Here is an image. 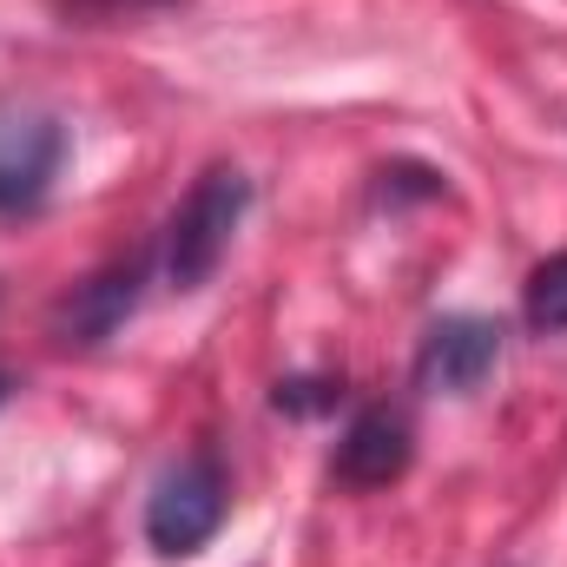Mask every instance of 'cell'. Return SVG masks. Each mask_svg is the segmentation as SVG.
<instances>
[{
	"mask_svg": "<svg viewBox=\"0 0 567 567\" xmlns=\"http://www.w3.org/2000/svg\"><path fill=\"white\" fill-rule=\"evenodd\" d=\"M245 205H251L245 172L212 165V172L185 192V205L172 212V225H165V278L178 284V290H198V284L225 265V251H231V231H238Z\"/></svg>",
	"mask_w": 567,
	"mask_h": 567,
	"instance_id": "cell-1",
	"label": "cell"
},
{
	"mask_svg": "<svg viewBox=\"0 0 567 567\" xmlns=\"http://www.w3.org/2000/svg\"><path fill=\"white\" fill-rule=\"evenodd\" d=\"M225 522V468L212 455L172 462L145 495V542L158 555H198Z\"/></svg>",
	"mask_w": 567,
	"mask_h": 567,
	"instance_id": "cell-2",
	"label": "cell"
},
{
	"mask_svg": "<svg viewBox=\"0 0 567 567\" xmlns=\"http://www.w3.org/2000/svg\"><path fill=\"white\" fill-rule=\"evenodd\" d=\"M66 158V126L40 106H0V212H33Z\"/></svg>",
	"mask_w": 567,
	"mask_h": 567,
	"instance_id": "cell-3",
	"label": "cell"
},
{
	"mask_svg": "<svg viewBox=\"0 0 567 567\" xmlns=\"http://www.w3.org/2000/svg\"><path fill=\"white\" fill-rule=\"evenodd\" d=\"M495 357H502V323L468 317V310L442 317V323H429L423 350H416V383L435 390V396H468V390L488 383Z\"/></svg>",
	"mask_w": 567,
	"mask_h": 567,
	"instance_id": "cell-4",
	"label": "cell"
},
{
	"mask_svg": "<svg viewBox=\"0 0 567 567\" xmlns=\"http://www.w3.org/2000/svg\"><path fill=\"white\" fill-rule=\"evenodd\" d=\"M416 455V435L396 410H363L337 442V482L350 488H390Z\"/></svg>",
	"mask_w": 567,
	"mask_h": 567,
	"instance_id": "cell-5",
	"label": "cell"
},
{
	"mask_svg": "<svg viewBox=\"0 0 567 567\" xmlns=\"http://www.w3.org/2000/svg\"><path fill=\"white\" fill-rule=\"evenodd\" d=\"M140 258L133 265H113V271H100V278H86L73 297H66V343H100V337H113L120 323H126V310H133V297H140Z\"/></svg>",
	"mask_w": 567,
	"mask_h": 567,
	"instance_id": "cell-6",
	"label": "cell"
},
{
	"mask_svg": "<svg viewBox=\"0 0 567 567\" xmlns=\"http://www.w3.org/2000/svg\"><path fill=\"white\" fill-rule=\"evenodd\" d=\"M528 323L535 330H567V251H555L548 265H535L528 278Z\"/></svg>",
	"mask_w": 567,
	"mask_h": 567,
	"instance_id": "cell-7",
	"label": "cell"
}]
</instances>
